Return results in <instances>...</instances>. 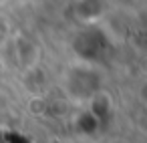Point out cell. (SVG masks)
Masks as SVG:
<instances>
[{
    "label": "cell",
    "instance_id": "cell-1",
    "mask_svg": "<svg viewBox=\"0 0 147 143\" xmlns=\"http://www.w3.org/2000/svg\"><path fill=\"white\" fill-rule=\"evenodd\" d=\"M91 111H93L97 117L109 115V113L113 111V99H111V95L105 93V91L95 93L93 99H91Z\"/></svg>",
    "mask_w": 147,
    "mask_h": 143
},
{
    "label": "cell",
    "instance_id": "cell-2",
    "mask_svg": "<svg viewBox=\"0 0 147 143\" xmlns=\"http://www.w3.org/2000/svg\"><path fill=\"white\" fill-rule=\"evenodd\" d=\"M28 111L34 113V115H42L47 111V101L42 97H32L30 103H28Z\"/></svg>",
    "mask_w": 147,
    "mask_h": 143
}]
</instances>
